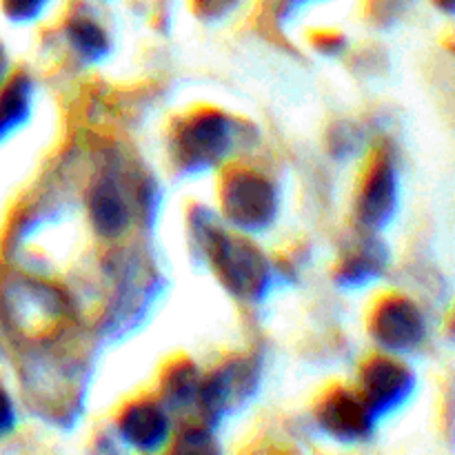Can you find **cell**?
I'll use <instances>...</instances> for the list:
<instances>
[{"instance_id":"7c38bea8","label":"cell","mask_w":455,"mask_h":455,"mask_svg":"<svg viewBox=\"0 0 455 455\" xmlns=\"http://www.w3.org/2000/svg\"><path fill=\"white\" fill-rule=\"evenodd\" d=\"M65 34L69 44L74 47V52L78 53L83 60L96 62L105 58V53L109 52V36L107 31L98 25L96 20L87 16H76L67 22Z\"/></svg>"},{"instance_id":"5bb4252c","label":"cell","mask_w":455,"mask_h":455,"mask_svg":"<svg viewBox=\"0 0 455 455\" xmlns=\"http://www.w3.org/2000/svg\"><path fill=\"white\" fill-rule=\"evenodd\" d=\"M200 376L196 371L194 364H176L169 369L167 380L163 385L164 404L172 409L189 407V404L198 403V391H200Z\"/></svg>"},{"instance_id":"7a4b0ae2","label":"cell","mask_w":455,"mask_h":455,"mask_svg":"<svg viewBox=\"0 0 455 455\" xmlns=\"http://www.w3.org/2000/svg\"><path fill=\"white\" fill-rule=\"evenodd\" d=\"M222 213L243 231H260L278 212V196L274 185L251 169H235L222 180Z\"/></svg>"},{"instance_id":"2e32d148","label":"cell","mask_w":455,"mask_h":455,"mask_svg":"<svg viewBox=\"0 0 455 455\" xmlns=\"http://www.w3.org/2000/svg\"><path fill=\"white\" fill-rule=\"evenodd\" d=\"M13 429V404L9 395L0 389V435Z\"/></svg>"},{"instance_id":"ba28073f","label":"cell","mask_w":455,"mask_h":455,"mask_svg":"<svg viewBox=\"0 0 455 455\" xmlns=\"http://www.w3.org/2000/svg\"><path fill=\"white\" fill-rule=\"evenodd\" d=\"M318 422L324 434L336 440H364L373 429L376 418L360 394L347 389H336L327 395L318 409Z\"/></svg>"},{"instance_id":"6da1fadb","label":"cell","mask_w":455,"mask_h":455,"mask_svg":"<svg viewBox=\"0 0 455 455\" xmlns=\"http://www.w3.org/2000/svg\"><path fill=\"white\" fill-rule=\"evenodd\" d=\"M203 240L213 269L235 298L258 300L265 296L271 278L269 265L249 240L231 238L212 220L203 227Z\"/></svg>"},{"instance_id":"277c9868","label":"cell","mask_w":455,"mask_h":455,"mask_svg":"<svg viewBox=\"0 0 455 455\" xmlns=\"http://www.w3.org/2000/svg\"><path fill=\"white\" fill-rule=\"evenodd\" d=\"M413 373L398 360L387 355L371 358L360 371V398L376 420L403 407L413 394Z\"/></svg>"},{"instance_id":"8992f818","label":"cell","mask_w":455,"mask_h":455,"mask_svg":"<svg viewBox=\"0 0 455 455\" xmlns=\"http://www.w3.org/2000/svg\"><path fill=\"white\" fill-rule=\"evenodd\" d=\"M398 204V173L394 160L380 154L373 160L371 169L364 176V185L358 194V220L367 231L382 229Z\"/></svg>"},{"instance_id":"52a82bcc","label":"cell","mask_w":455,"mask_h":455,"mask_svg":"<svg viewBox=\"0 0 455 455\" xmlns=\"http://www.w3.org/2000/svg\"><path fill=\"white\" fill-rule=\"evenodd\" d=\"M253 387H256V376L244 360L229 363L213 371L212 376L200 382L198 391V404L203 407L204 418L209 420L222 418L231 407L247 400Z\"/></svg>"},{"instance_id":"4fadbf2b","label":"cell","mask_w":455,"mask_h":455,"mask_svg":"<svg viewBox=\"0 0 455 455\" xmlns=\"http://www.w3.org/2000/svg\"><path fill=\"white\" fill-rule=\"evenodd\" d=\"M31 105V80L27 76H16L9 80L4 92L0 93V136L13 132L18 124L27 120Z\"/></svg>"},{"instance_id":"30bf717a","label":"cell","mask_w":455,"mask_h":455,"mask_svg":"<svg viewBox=\"0 0 455 455\" xmlns=\"http://www.w3.org/2000/svg\"><path fill=\"white\" fill-rule=\"evenodd\" d=\"M120 438L140 451H156L169 438V418L158 403L140 400L129 404L118 422Z\"/></svg>"},{"instance_id":"d6986e66","label":"cell","mask_w":455,"mask_h":455,"mask_svg":"<svg viewBox=\"0 0 455 455\" xmlns=\"http://www.w3.org/2000/svg\"><path fill=\"white\" fill-rule=\"evenodd\" d=\"M435 4H440V7H443L444 12H451V7H453V0H435Z\"/></svg>"},{"instance_id":"9a60e30c","label":"cell","mask_w":455,"mask_h":455,"mask_svg":"<svg viewBox=\"0 0 455 455\" xmlns=\"http://www.w3.org/2000/svg\"><path fill=\"white\" fill-rule=\"evenodd\" d=\"M47 4L49 0H3L4 13L16 22L34 20V18H38L43 13V9Z\"/></svg>"},{"instance_id":"ac0fdd59","label":"cell","mask_w":455,"mask_h":455,"mask_svg":"<svg viewBox=\"0 0 455 455\" xmlns=\"http://www.w3.org/2000/svg\"><path fill=\"white\" fill-rule=\"evenodd\" d=\"M4 71H7V60H4V52L0 49V80L4 78Z\"/></svg>"},{"instance_id":"9c48e42d","label":"cell","mask_w":455,"mask_h":455,"mask_svg":"<svg viewBox=\"0 0 455 455\" xmlns=\"http://www.w3.org/2000/svg\"><path fill=\"white\" fill-rule=\"evenodd\" d=\"M87 212L96 234L107 240L120 238L132 227V207L114 178H102L92 187Z\"/></svg>"},{"instance_id":"3957f363","label":"cell","mask_w":455,"mask_h":455,"mask_svg":"<svg viewBox=\"0 0 455 455\" xmlns=\"http://www.w3.org/2000/svg\"><path fill=\"white\" fill-rule=\"evenodd\" d=\"M229 147V120L218 111L191 116L176 133V156L187 172H203L213 167L225 158Z\"/></svg>"},{"instance_id":"e0dca14e","label":"cell","mask_w":455,"mask_h":455,"mask_svg":"<svg viewBox=\"0 0 455 455\" xmlns=\"http://www.w3.org/2000/svg\"><path fill=\"white\" fill-rule=\"evenodd\" d=\"M238 0H198L200 7L204 9L207 13H222V12H229Z\"/></svg>"},{"instance_id":"5b68a950","label":"cell","mask_w":455,"mask_h":455,"mask_svg":"<svg viewBox=\"0 0 455 455\" xmlns=\"http://www.w3.org/2000/svg\"><path fill=\"white\" fill-rule=\"evenodd\" d=\"M427 333L422 311L403 296H391L378 305L371 320V336L382 351L407 354L422 345Z\"/></svg>"},{"instance_id":"8fae6325","label":"cell","mask_w":455,"mask_h":455,"mask_svg":"<svg viewBox=\"0 0 455 455\" xmlns=\"http://www.w3.org/2000/svg\"><path fill=\"white\" fill-rule=\"evenodd\" d=\"M387 267V251L378 240L363 238L358 247L342 260L338 280L345 287H363L376 280Z\"/></svg>"}]
</instances>
